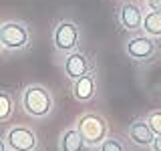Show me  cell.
Listing matches in <instances>:
<instances>
[{
  "instance_id": "6da1fadb",
  "label": "cell",
  "mask_w": 161,
  "mask_h": 151,
  "mask_svg": "<svg viewBox=\"0 0 161 151\" xmlns=\"http://www.w3.org/2000/svg\"><path fill=\"white\" fill-rule=\"evenodd\" d=\"M22 107L32 117H47L53 109V97L42 85H30L22 93Z\"/></svg>"
},
{
  "instance_id": "7a4b0ae2",
  "label": "cell",
  "mask_w": 161,
  "mask_h": 151,
  "mask_svg": "<svg viewBox=\"0 0 161 151\" xmlns=\"http://www.w3.org/2000/svg\"><path fill=\"white\" fill-rule=\"evenodd\" d=\"M77 131L79 135L83 137L85 145H101V141H103L105 137H107V121H105L103 117H99V115H85V117L79 119L77 123Z\"/></svg>"
},
{
  "instance_id": "3957f363",
  "label": "cell",
  "mask_w": 161,
  "mask_h": 151,
  "mask_svg": "<svg viewBox=\"0 0 161 151\" xmlns=\"http://www.w3.org/2000/svg\"><path fill=\"white\" fill-rule=\"evenodd\" d=\"M30 40L28 28L24 22L18 20H8V22L0 24V44L8 50H18L24 48Z\"/></svg>"
},
{
  "instance_id": "277c9868",
  "label": "cell",
  "mask_w": 161,
  "mask_h": 151,
  "mask_svg": "<svg viewBox=\"0 0 161 151\" xmlns=\"http://www.w3.org/2000/svg\"><path fill=\"white\" fill-rule=\"evenodd\" d=\"M79 36H80L79 24L73 22V20H63L54 26V32H53L54 48L60 50V53H70V50L77 48Z\"/></svg>"
},
{
  "instance_id": "5b68a950",
  "label": "cell",
  "mask_w": 161,
  "mask_h": 151,
  "mask_svg": "<svg viewBox=\"0 0 161 151\" xmlns=\"http://www.w3.org/2000/svg\"><path fill=\"white\" fill-rule=\"evenodd\" d=\"M125 53L135 60H149L157 53V42L147 34H137V36L129 38L125 44Z\"/></svg>"
},
{
  "instance_id": "8992f818",
  "label": "cell",
  "mask_w": 161,
  "mask_h": 151,
  "mask_svg": "<svg viewBox=\"0 0 161 151\" xmlns=\"http://www.w3.org/2000/svg\"><path fill=\"white\" fill-rule=\"evenodd\" d=\"M6 145L12 151H34L36 147V135L28 127H12L6 133Z\"/></svg>"
},
{
  "instance_id": "52a82bcc",
  "label": "cell",
  "mask_w": 161,
  "mask_h": 151,
  "mask_svg": "<svg viewBox=\"0 0 161 151\" xmlns=\"http://www.w3.org/2000/svg\"><path fill=\"white\" fill-rule=\"evenodd\" d=\"M63 69H64V75H67L70 81H75V79L83 77V75H87L91 70V64H89V60H87V57H85L83 53L70 50L67 54V59H64Z\"/></svg>"
},
{
  "instance_id": "ba28073f",
  "label": "cell",
  "mask_w": 161,
  "mask_h": 151,
  "mask_svg": "<svg viewBox=\"0 0 161 151\" xmlns=\"http://www.w3.org/2000/svg\"><path fill=\"white\" fill-rule=\"evenodd\" d=\"M119 24L123 26L125 30H139L141 28V22H143V12H141L139 6H135V4H123V6L119 8Z\"/></svg>"
},
{
  "instance_id": "9c48e42d",
  "label": "cell",
  "mask_w": 161,
  "mask_h": 151,
  "mask_svg": "<svg viewBox=\"0 0 161 151\" xmlns=\"http://www.w3.org/2000/svg\"><path fill=\"white\" fill-rule=\"evenodd\" d=\"M95 91H97V85H95V77L91 75V70L83 77L73 81V95L79 101H89L95 97Z\"/></svg>"
},
{
  "instance_id": "30bf717a",
  "label": "cell",
  "mask_w": 161,
  "mask_h": 151,
  "mask_svg": "<svg viewBox=\"0 0 161 151\" xmlns=\"http://www.w3.org/2000/svg\"><path fill=\"white\" fill-rule=\"evenodd\" d=\"M153 137H155V135L151 133V129L147 127L145 121H135V123H131V127H129V139L133 141L135 145L147 147V145H151Z\"/></svg>"
},
{
  "instance_id": "8fae6325",
  "label": "cell",
  "mask_w": 161,
  "mask_h": 151,
  "mask_svg": "<svg viewBox=\"0 0 161 151\" xmlns=\"http://www.w3.org/2000/svg\"><path fill=\"white\" fill-rule=\"evenodd\" d=\"M83 147H85V141L79 135L77 129H69V131H64V133H63L60 143H58V149L60 151H83Z\"/></svg>"
},
{
  "instance_id": "7c38bea8",
  "label": "cell",
  "mask_w": 161,
  "mask_h": 151,
  "mask_svg": "<svg viewBox=\"0 0 161 151\" xmlns=\"http://www.w3.org/2000/svg\"><path fill=\"white\" fill-rule=\"evenodd\" d=\"M141 28L145 30L147 36H161V12H151L143 14V22H141Z\"/></svg>"
},
{
  "instance_id": "4fadbf2b",
  "label": "cell",
  "mask_w": 161,
  "mask_h": 151,
  "mask_svg": "<svg viewBox=\"0 0 161 151\" xmlns=\"http://www.w3.org/2000/svg\"><path fill=\"white\" fill-rule=\"evenodd\" d=\"M14 111V101H12V95L6 93V91H0V121H6L10 119Z\"/></svg>"
},
{
  "instance_id": "5bb4252c",
  "label": "cell",
  "mask_w": 161,
  "mask_h": 151,
  "mask_svg": "<svg viewBox=\"0 0 161 151\" xmlns=\"http://www.w3.org/2000/svg\"><path fill=\"white\" fill-rule=\"evenodd\" d=\"M147 127L151 129V133L153 135H161V111H153V113H149L147 117Z\"/></svg>"
},
{
  "instance_id": "9a60e30c",
  "label": "cell",
  "mask_w": 161,
  "mask_h": 151,
  "mask_svg": "<svg viewBox=\"0 0 161 151\" xmlns=\"http://www.w3.org/2000/svg\"><path fill=\"white\" fill-rule=\"evenodd\" d=\"M101 151H125V147H123V143H121L119 139L105 137L103 141H101Z\"/></svg>"
},
{
  "instance_id": "2e32d148",
  "label": "cell",
  "mask_w": 161,
  "mask_h": 151,
  "mask_svg": "<svg viewBox=\"0 0 161 151\" xmlns=\"http://www.w3.org/2000/svg\"><path fill=\"white\" fill-rule=\"evenodd\" d=\"M147 6L155 12H161V0H147Z\"/></svg>"
},
{
  "instance_id": "e0dca14e",
  "label": "cell",
  "mask_w": 161,
  "mask_h": 151,
  "mask_svg": "<svg viewBox=\"0 0 161 151\" xmlns=\"http://www.w3.org/2000/svg\"><path fill=\"white\" fill-rule=\"evenodd\" d=\"M151 149L153 151H161V135H155L153 141H151Z\"/></svg>"
},
{
  "instance_id": "ac0fdd59",
  "label": "cell",
  "mask_w": 161,
  "mask_h": 151,
  "mask_svg": "<svg viewBox=\"0 0 161 151\" xmlns=\"http://www.w3.org/2000/svg\"><path fill=\"white\" fill-rule=\"evenodd\" d=\"M0 151H6V143H4L2 139H0Z\"/></svg>"
}]
</instances>
